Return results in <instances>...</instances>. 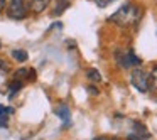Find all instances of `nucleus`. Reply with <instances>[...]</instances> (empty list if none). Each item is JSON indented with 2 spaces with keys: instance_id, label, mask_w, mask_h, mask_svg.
I'll use <instances>...</instances> for the list:
<instances>
[{
  "instance_id": "1",
  "label": "nucleus",
  "mask_w": 157,
  "mask_h": 140,
  "mask_svg": "<svg viewBox=\"0 0 157 140\" xmlns=\"http://www.w3.org/2000/svg\"><path fill=\"white\" fill-rule=\"evenodd\" d=\"M140 15H142V10H140L139 5L135 4H125L123 7H120L115 14L110 15L108 21L112 24L118 25V27H132L137 22L140 21Z\"/></svg>"
},
{
  "instance_id": "2",
  "label": "nucleus",
  "mask_w": 157,
  "mask_h": 140,
  "mask_svg": "<svg viewBox=\"0 0 157 140\" xmlns=\"http://www.w3.org/2000/svg\"><path fill=\"white\" fill-rule=\"evenodd\" d=\"M130 81H132L133 88H137L140 93H147V89H149V74L144 69H133Z\"/></svg>"
},
{
  "instance_id": "3",
  "label": "nucleus",
  "mask_w": 157,
  "mask_h": 140,
  "mask_svg": "<svg viewBox=\"0 0 157 140\" xmlns=\"http://www.w3.org/2000/svg\"><path fill=\"white\" fill-rule=\"evenodd\" d=\"M7 15L10 19L21 21L27 15V7H25V0H10L7 9Z\"/></svg>"
},
{
  "instance_id": "4",
  "label": "nucleus",
  "mask_w": 157,
  "mask_h": 140,
  "mask_svg": "<svg viewBox=\"0 0 157 140\" xmlns=\"http://www.w3.org/2000/svg\"><path fill=\"white\" fill-rule=\"evenodd\" d=\"M117 58H118V62L123 66V68H130V66H139L140 62V58L139 56H135V52L133 51H127V52H118L117 54Z\"/></svg>"
},
{
  "instance_id": "5",
  "label": "nucleus",
  "mask_w": 157,
  "mask_h": 140,
  "mask_svg": "<svg viewBox=\"0 0 157 140\" xmlns=\"http://www.w3.org/2000/svg\"><path fill=\"white\" fill-rule=\"evenodd\" d=\"M149 95L154 101H157V68L152 69V73L149 74Z\"/></svg>"
},
{
  "instance_id": "6",
  "label": "nucleus",
  "mask_w": 157,
  "mask_h": 140,
  "mask_svg": "<svg viewBox=\"0 0 157 140\" xmlns=\"http://www.w3.org/2000/svg\"><path fill=\"white\" fill-rule=\"evenodd\" d=\"M49 2H51V0H27V4H29V7H31V10L36 12V14L44 12L46 7L49 5Z\"/></svg>"
},
{
  "instance_id": "7",
  "label": "nucleus",
  "mask_w": 157,
  "mask_h": 140,
  "mask_svg": "<svg viewBox=\"0 0 157 140\" xmlns=\"http://www.w3.org/2000/svg\"><path fill=\"white\" fill-rule=\"evenodd\" d=\"M14 113V108L10 106H4L0 105V128H7V123H9V116Z\"/></svg>"
},
{
  "instance_id": "8",
  "label": "nucleus",
  "mask_w": 157,
  "mask_h": 140,
  "mask_svg": "<svg viewBox=\"0 0 157 140\" xmlns=\"http://www.w3.org/2000/svg\"><path fill=\"white\" fill-rule=\"evenodd\" d=\"M56 113H58V116L64 122V125H66V123H69V120H71V112H69V108L66 105L58 106V108H56Z\"/></svg>"
},
{
  "instance_id": "9",
  "label": "nucleus",
  "mask_w": 157,
  "mask_h": 140,
  "mask_svg": "<svg viewBox=\"0 0 157 140\" xmlns=\"http://www.w3.org/2000/svg\"><path fill=\"white\" fill-rule=\"evenodd\" d=\"M133 135L140 137V138H147V137H150V133L140 122H133Z\"/></svg>"
},
{
  "instance_id": "10",
  "label": "nucleus",
  "mask_w": 157,
  "mask_h": 140,
  "mask_svg": "<svg viewBox=\"0 0 157 140\" xmlns=\"http://www.w3.org/2000/svg\"><path fill=\"white\" fill-rule=\"evenodd\" d=\"M12 58L15 59V61H27V52L25 51H22V49H14V51H12Z\"/></svg>"
},
{
  "instance_id": "11",
  "label": "nucleus",
  "mask_w": 157,
  "mask_h": 140,
  "mask_svg": "<svg viewBox=\"0 0 157 140\" xmlns=\"http://www.w3.org/2000/svg\"><path fill=\"white\" fill-rule=\"evenodd\" d=\"M21 88H22V81H21V79H15V81L10 85V91H9V96H10V98H12V96H15L19 91H21Z\"/></svg>"
},
{
  "instance_id": "12",
  "label": "nucleus",
  "mask_w": 157,
  "mask_h": 140,
  "mask_svg": "<svg viewBox=\"0 0 157 140\" xmlns=\"http://www.w3.org/2000/svg\"><path fill=\"white\" fill-rule=\"evenodd\" d=\"M88 78L91 79V81H100L101 76H100V73L96 71V69H90V71H88Z\"/></svg>"
},
{
  "instance_id": "13",
  "label": "nucleus",
  "mask_w": 157,
  "mask_h": 140,
  "mask_svg": "<svg viewBox=\"0 0 157 140\" xmlns=\"http://www.w3.org/2000/svg\"><path fill=\"white\" fill-rule=\"evenodd\" d=\"M95 2H96L98 7H106L108 4H112V2H115V0H95Z\"/></svg>"
},
{
  "instance_id": "14",
  "label": "nucleus",
  "mask_w": 157,
  "mask_h": 140,
  "mask_svg": "<svg viewBox=\"0 0 157 140\" xmlns=\"http://www.w3.org/2000/svg\"><path fill=\"white\" fill-rule=\"evenodd\" d=\"M0 69H2V71H9V64H5L4 59H0Z\"/></svg>"
},
{
  "instance_id": "15",
  "label": "nucleus",
  "mask_w": 157,
  "mask_h": 140,
  "mask_svg": "<svg viewBox=\"0 0 157 140\" xmlns=\"http://www.w3.org/2000/svg\"><path fill=\"white\" fill-rule=\"evenodd\" d=\"M128 140H144V138H140V137H137V135H130Z\"/></svg>"
},
{
  "instance_id": "16",
  "label": "nucleus",
  "mask_w": 157,
  "mask_h": 140,
  "mask_svg": "<svg viewBox=\"0 0 157 140\" xmlns=\"http://www.w3.org/2000/svg\"><path fill=\"white\" fill-rule=\"evenodd\" d=\"M4 7H5V0H0V12L4 10Z\"/></svg>"
},
{
  "instance_id": "17",
  "label": "nucleus",
  "mask_w": 157,
  "mask_h": 140,
  "mask_svg": "<svg viewBox=\"0 0 157 140\" xmlns=\"http://www.w3.org/2000/svg\"><path fill=\"white\" fill-rule=\"evenodd\" d=\"M93 140H108L106 137H96V138H93Z\"/></svg>"
},
{
  "instance_id": "18",
  "label": "nucleus",
  "mask_w": 157,
  "mask_h": 140,
  "mask_svg": "<svg viewBox=\"0 0 157 140\" xmlns=\"http://www.w3.org/2000/svg\"><path fill=\"white\" fill-rule=\"evenodd\" d=\"M0 46H2V42H0Z\"/></svg>"
},
{
  "instance_id": "19",
  "label": "nucleus",
  "mask_w": 157,
  "mask_h": 140,
  "mask_svg": "<svg viewBox=\"0 0 157 140\" xmlns=\"http://www.w3.org/2000/svg\"><path fill=\"white\" fill-rule=\"evenodd\" d=\"M113 140H115V138H113Z\"/></svg>"
}]
</instances>
